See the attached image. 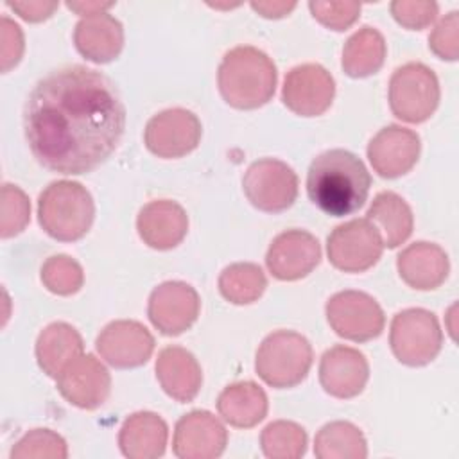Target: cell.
<instances>
[{"mask_svg": "<svg viewBox=\"0 0 459 459\" xmlns=\"http://www.w3.org/2000/svg\"><path fill=\"white\" fill-rule=\"evenodd\" d=\"M23 127L39 165L79 176L97 169L117 149L126 108L109 77L72 65L36 82L25 102Z\"/></svg>", "mask_w": 459, "mask_h": 459, "instance_id": "6da1fadb", "label": "cell"}, {"mask_svg": "<svg viewBox=\"0 0 459 459\" xmlns=\"http://www.w3.org/2000/svg\"><path fill=\"white\" fill-rule=\"evenodd\" d=\"M251 7L265 18H281L287 13H290L296 7V4L294 2H289V4L287 2H251Z\"/></svg>", "mask_w": 459, "mask_h": 459, "instance_id": "ab89813d", "label": "cell"}, {"mask_svg": "<svg viewBox=\"0 0 459 459\" xmlns=\"http://www.w3.org/2000/svg\"><path fill=\"white\" fill-rule=\"evenodd\" d=\"M56 380L63 398L79 409H97L106 402L111 389L109 371L91 353L77 357Z\"/></svg>", "mask_w": 459, "mask_h": 459, "instance_id": "2e32d148", "label": "cell"}, {"mask_svg": "<svg viewBox=\"0 0 459 459\" xmlns=\"http://www.w3.org/2000/svg\"><path fill=\"white\" fill-rule=\"evenodd\" d=\"M366 219L378 230L384 246L391 249L403 244L414 226L409 204L394 192H380L375 195Z\"/></svg>", "mask_w": 459, "mask_h": 459, "instance_id": "4316f807", "label": "cell"}, {"mask_svg": "<svg viewBox=\"0 0 459 459\" xmlns=\"http://www.w3.org/2000/svg\"><path fill=\"white\" fill-rule=\"evenodd\" d=\"M312 16L332 30H344L355 23L360 13L359 2H308Z\"/></svg>", "mask_w": 459, "mask_h": 459, "instance_id": "e575fe53", "label": "cell"}, {"mask_svg": "<svg viewBox=\"0 0 459 459\" xmlns=\"http://www.w3.org/2000/svg\"><path fill=\"white\" fill-rule=\"evenodd\" d=\"M400 278L412 289L432 290L437 289L448 276V256L430 242H414L407 246L396 260Z\"/></svg>", "mask_w": 459, "mask_h": 459, "instance_id": "603a6c76", "label": "cell"}, {"mask_svg": "<svg viewBox=\"0 0 459 459\" xmlns=\"http://www.w3.org/2000/svg\"><path fill=\"white\" fill-rule=\"evenodd\" d=\"M41 281L50 292L59 296H70L82 287L84 274L75 260L66 255H56L43 264Z\"/></svg>", "mask_w": 459, "mask_h": 459, "instance_id": "1f68e13d", "label": "cell"}, {"mask_svg": "<svg viewBox=\"0 0 459 459\" xmlns=\"http://www.w3.org/2000/svg\"><path fill=\"white\" fill-rule=\"evenodd\" d=\"M265 287V274L256 264H231L219 276L221 294L235 305H247L256 301Z\"/></svg>", "mask_w": 459, "mask_h": 459, "instance_id": "f546056e", "label": "cell"}, {"mask_svg": "<svg viewBox=\"0 0 459 459\" xmlns=\"http://www.w3.org/2000/svg\"><path fill=\"white\" fill-rule=\"evenodd\" d=\"M242 188L255 208L278 213L294 204L298 197V176L285 161L262 158L247 167Z\"/></svg>", "mask_w": 459, "mask_h": 459, "instance_id": "ba28073f", "label": "cell"}, {"mask_svg": "<svg viewBox=\"0 0 459 459\" xmlns=\"http://www.w3.org/2000/svg\"><path fill=\"white\" fill-rule=\"evenodd\" d=\"M66 455H68V450H66L65 439L48 429H34L27 432L11 450L13 459H22V457L65 459Z\"/></svg>", "mask_w": 459, "mask_h": 459, "instance_id": "836d02e7", "label": "cell"}, {"mask_svg": "<svg viewBox=\"0 0 459 459\" xmlns=\"http://www.w3.org/2000/svg\"><path fill=\"white\" fill-rule=\"evenodd\" d=\"M81 333L68 323H50L36 341V359L43 373L57 378L61 371L82 355Z\"/></svg>", "mask_w": 459, "mask_h": 459, "instance_id": "d4e9b609", "label": "cell"}, {"mask_svg": "<svg viewBox=\"0 0 459 459\" xmlns=\"http://www.w3.org/2000/svg\"><path fill=\"white\" fill-rule=\"evenodd\" d=\"M382 251V237L368 219H353L339 224L326 240L330 264L344 273L368 271L378 262Z\"/></svg>", "mask_w": 459, "mask_h": 459, "instance_id": "9c48e42d", "label": "cell"}, {"mask_svg": "<svg viewBox=\"0 0 459 459\" xmlns=\"http://www.w3.org/2000/svg\"><path fill=\"white\" fill-rule=\"evenodd\" d=\"M66 5L72 11L82 14V16H91V14L106 13V9H109L113 5V2H108V4H102V2H68Z\"/></svg>", "mask_w": 459, "mask_h": 459, "instance_id": "60d3db41", "label": "cell"}, {"mask_svg": "<svg viewBox=\"0 0 459 459\" xmlns=\"http://www.w3.org/2000/svg\"><path fill=\"white\" fill-rule=\"evenodd\" d=\"M199 308V294L192 285L165 281L151 292L147 314L154 328L163 335H179L195 323Z\"/></svg>", "mask_w": 459, "mask_h": 459, "instance_id": "4fadbf2b", "label": "cell"}, {"mask_svg": "<svg viewBox=\"0 0 459 459\" xmlns=\"http://www.w3.org/2000/svg\"><path fill=\"white\" fill-rule=\"evenodd\" d=\"M7 5L27 22H41L52 16L57 2H7Z\"/></svg>", "mask_w": 459, "mask_h": 459, "instance_id": "f35d334b", "label": "cell"}, {"mask_svg": "<svg viewBox=\"0 0 459 459\" xmlns=\"http://www.w3.org/2000/svg\"><path fill=\"white\" fill-rule=\"evenodd\" d=\"M389 344L405 366H425L436 359L443 344L437 317L425 308H407L391 321Z\"/></svg>", "mask_w": 459, "mask_h": 459, "instance_id": "52a82bcc", "label": "cell"}, {"mask_svg": "<svg viewBox=\"0 0 459 459\" xmlns=\"http://www.w3.org/2000/svg\"><path fill=\"white\" fill-rule=\"evenodd\" d=\"M156 378L163 391L178 402L194 400L203 384L197 359L181 346H167L158 353Z\"/></svg>", "mask_w": 459, "mask_h": 459, "instance_id": "7402d4cb", "label": "cell"}, {"mask_svg": "<svg viewBox=\"0 0 459 459\" xmlns=\"http://www.w3.org/2000/svg\"><path fill=\"white\" fill-rule=\"evenodd\" d=\"M93 215L91 194L77 181L59 179L39 194L38 221L43 231L56 240H79L88 233Z\"/></svg>", "mask_w": 459, "mask_h": 459, "instance_id": "277c9868", "label": "cell"}, {"mask_svg": "<svg viewBox=\"0 0 459 459\" xmlns=\"http://www.w3.org/2000/svg\"><path fill=\"white\" fill-rule=\"evenodd\" d=\"M140 238L152 249L176 247L188 231V217L183 206L160 199L147 203L136 219Z\"/></svg>", "mask_w": 459, "mask_h": 459, "instance_id": "ffe728a7", "label": "cell"}, {"mask_svg": "<svg viewBox=\"0 0 459 459\" xmlns=\"http://www.w3.org/2000/svg\"><path fill=\"white\" fill-rule=\"evenodd\" d=\"M228 443L224 425L208 411H192L178 420L172 450L181 459L219 457Z\"/></svg>", "mask_w": 459, "mask_h": 459, "instance_id": "ac0fdd59", "label": "cell"}, {"mask_svg": "<svg viewBox=\"0 0 459 459\" xmlns=\"http://www.w3.org/2000/svg\"><path fill=\"white\" fill-rule=\"evenodd\" d=\"M371 176L359 156L346 149H330L316 156L307 174L310 201L332 217L357 212L368 199Z\"/></svg>", "mask_w": 459, "mask_h": 459, "instance_id": "7a4b0ae2", "label": "cell"}, {"mask_svg": "<svg viewBox=\"0 0 459 459\" xmlns=\"http://www.w3.org/2000/svg\"><path fill=\"white\" fill-rule=\"evenodd\" d=\"M420 136L402 126L380 129L368 143V158L373 170L387 179L407 174L420 158Z\"/></svg>", "mask_w": 459, "mask_h": 459, "instance_id": "e0dca14e", "label": "cell"}, {"mask_svg": "<svg viewBox=\"0 0 459 459\" xmlns=\"http://www.w3.org/2000/svg\"><path fill=\"white\" fill-rule=\"evenodd\" d=\"M167 423L154 412L131 414L118 434V445L129 459H156L163 455L167 446Z\"/></svg>", "mask_w": 459, "mask_h": 459, "instance_id": "cb8c5ba5", "label": "cell"}, {"mask_svg": "<svg viewBox=\"0 0 459 459\" xmlns=\"http://www.w3.org/2000/svg\"><path fill=\"white\" fill-rule=\"evenodd\" d=\"M95 348L113 368H138L151 359L154 351V337L142 323L120 319L100 330Z\"/></svg>", "mask_w": 459, "mask_h": 459, "instance_id": "5bb4252c", "label": "cell"}, {"mask_svg": "<svg viewBox=\"0 0 459 459\" xmlns=\"http://www.w3.org/2000/svg\"><path fill=\"white\" fill-rule=\"evenodd\" d=\"M276 81L278 74L273 59L249 45L228 50L217 72L222 99L237 109H256L267 104L274 95Z\"/></svg>", "mask_w": 459, "mask_h": 459, "instance_id": "3957f363", "label": "cell"}, {"mask_svg": "<svg viewBox=\"0 0 459 459\" xmlns=\"http://www.w3.org/2000/svg\"><path fill=\"white\" fill-rule=\"evenodd\" d=\"M30 219V204L22 188L5 183L2 186V217H0V235L9 238L23 231Z\"/></svg>", "mask_w": 459, "mask_h": 459, "instance_id": "d6a6232c", "label": "cell"}, {"mask_svg": "<svg viewBox=\"0 0 459 459\" xmlns=\"http://www.w3.org/2000/svg\"><path fill=\"white\" fill-rule=\"evenodd\" d=\"M369 377L366 357L350 346L326 350L319 362V382L335 398H353L362 393Z\"/></svg>", "mask_w": 459, "mask_h": 459, "instance_id": "d6986e66", "label": "cell"}, {"mask_svg": "<svg viewBox=\"0 0 459 459\" xmlns=\"http://www.w3.org/2000/svg\"><path fill=\"white\" fill-rule=\"evenodd\" d=\"M74 43L86 59L109 63L120 54L124 45L122 23L109 13L82 16L75 25Z\"/></svg>", "mask_w": 459, "mask_h": 459, "instance_id": "44dd1931", "label": "cell"}, {"mask_svg": "<svg viewBox=\"0 0 459 459\" xmlns=\"http://www.w3.org/2000/svg\"><path fill=\"white\" fill-rule=\"evenodd\" d=\"M314 454L319 459H364L368 445L353 423L332 421L316 434Z\"/></svg>", "mask_w": 459, "mask_h": 459, "instance_id": "f1b7e54d", "label": "cell"}, {"mask_svg": "<svg viewBox=\"0 0 459 459\" xmlns=\"http://www.w3.org/2000/svg\"><path fill=\"white\" fill-rule=\"evenodd\" d=\"M335 82L330 72L317 63L294 66L283 81L281 100L296 115H323L333 100Z\"/></svg>", "mask_w": 459, "mask_h": 459, "instance_id": "7c38bea8", "label": "cell"}, {"mask_svg": "<svg viewBox=\"0 0 459 459\" xmlns=\"http://www.w3.org/2000/svg\"><path fill=\"white\" fill-rule=\"evenodd\" d=\"M217 411L226 423L238 429H249L265 418L267 396L255 382H235L224 387L219 394Z\"/></svg>", "mask_w": 459, "mask_h": 459, "instance_id": "484cf974", "label": "cell"}, {"mask_svg": "<svg viewBox=\"0 0 459 459\" xmlns=\"http://www.w3.org/2000/svg\"><path fill=\"white\" fill-rule=\"evenodd\" d=\"M439 104V82L423 63H407L389 79V106L396 118L420 124L430 118Z\"/></svg>", "mask_w": 459, "mask_h": 459, "instance_id": "8992f818", "label": "cell"}, {"mask_svg": "<svg viewBox=\"0 0 459 459\" xmlns=\"http://www.w3.org/2000/svg\"><path fill=\"white\" fill-rule=\"evenodd\" d=\"M312 366V346L298 332L276 330L269 333L258 351L255 368L271 387H294L305 380Z\"/></svg>", "mask_w": 459, "mask_h": 459, "instance_id": "5b68a950", "label": "cell"}, {"mask_svg": "<svg viewBox=\"0 0 459 459\" xmlns=\"http://www.w3.org/2000/svg\"><path fill=\"white\" fill-rule=\"evenodd\" d=\"M0 54H2V70L9 72L22 57L23 52V34L20 27L9 20L7 16H2L0 25Z\"/></svg>", "mask_w": 459, "mask_h": 459, "instance_id": "74e56055", "label": "cell"}, {"mask_svg": "<svg viewBox=\"0 0 459 459\" xmlns=\"http://www.w3.org/2000/svg\"><path fill=\"white\" fill-rule=\"evenodd\" d=\"M459 13L452 11L448 13L432 30V34L429 36V47L430 50L441 57V59H448V61H455L459 56V36H457V29H459Z\"/></svg>", "mask_w": 459, "mask_h": 459, "instance_id": "d590c367", "label": "cell"}, {"mask_svg": "<svg viewBox=\"0 0 459 459\" xmlns=\"http://www.w3.org/2000/svg\"><path fill=\"white\" fill-rule=\"evenodd\" d=\"M332 330L348 341L366 342L378 337L385 325L382 307L366 292L341 290L326 303Z\"/></svg>", "mask_w": 459, "mask_h": 459, "instance_id": "30bf717a", "label": "cell"}, {"mask_svg": "<svg viewBox=\"0 0 459 459\" xmlns=\"http://www.w3.org/2000/svg\"><path fill=\"white\" fill-rule=\"evenodd\" d=\"M385 59L384 36L373 27H362L351 34L342 48V68L350 77L377 74Z\"/></svg>", "mask_w": 459, "mask_h": 459, "instance_id": "83f0119b", "label": "cell"}, {"mask_svg": "<svg viewBox=\"0 0 459 459\" xmlns=\"http://www.w3.org/2000/svg\"><path fill=\"white\" fill-rule=\"evenodd\" d=\"M199 118L183 108H170L154 115L145 126V145L158 158H181L201 142Z\"/></svg>", "mask_w": 459, "mask_h": 459, "instance_id": "8fae6325", "label": "cell"}, {"mask_svg": "<svg viewBox=\"0 0 459 459\" xmlns=\"http://www.w3.org/2000/svg\"><path fill=\"white\" fill-rule=\"evenodd\" d=\"M260 445L271 459H296L307 450V432L294 421L278 420L262 430Z\"/></svg>", "mask_w": 459, "mask_h": 459, "instance_id": "4dcf8cb0", "label": "cell"}, {"mask_svg": "<svg viewBox=\"0 0 459 459\" xmlns=\"http://www.w3.org/2000/svg\"><path fill=\"white\" fill-rule=\"evenodd\" d=\"M321 260V246L317 238L303 230H287L271 242L265 264L269 273L281 281H294L308 273Z\"/></svg>", "mask_w": 459, "mask_h": 459, "instance_id": "9a60e30c", "label": "cell"}, {"mask_svg": "<svg viewBox=\"0 0 459 459\" xmlns=\"http://www.w3.org/2000/svg\"><path fill=\"white\" fill-rule=\"evenodd\" d=\"M393 18L407 29H425L437 14L436 2H416V0H396L391 4Z\"/></svg>", "mask_w": 459, "mask_h": 459, "instance_id": "8d00e7d4", "label": "cell"}]
</instances>
